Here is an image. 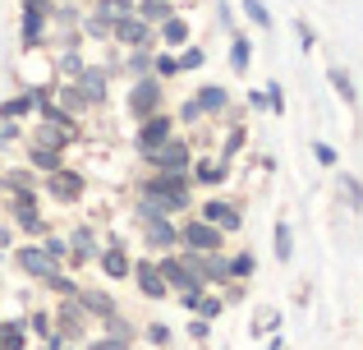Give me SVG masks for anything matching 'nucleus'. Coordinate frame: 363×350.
Segmentation results:
<instances>
[{
	"instance_id": "obj_45",
	"label": "nucleus",
	"mask_w": 363,
	"mask_h": 350,
	"mask_svg": "<svg viewBox=\"0 0 363 350\" xmlns=\"http://www.w3.org/2000/svg\"><path fill=\"white\" fill-rule=\"evenodd\" d=\"M240 148H244V129L235 125V129H230V138H225V157H230V153H240Z\"/></svg>"
},
{
	"instance_id": "obj_7",
	"label": "nucleus",
	"mask_w": 363,
	"mask_h": 350,
	"mask_svg": "<svg viewBox=\"0 0 363 350\" xmlns=\"http://www.w3.org/2000/svg\"><path fill=\"white\" fill-rule=\"evenodd\" d=\"M46 189H51V198L55 203H79L83 198V175L79 171H51V180H46Z\"/></svg>"
},
{
	"instance_id": "obj_25",
	"label": "nucleus",
	"mask_w": 363,
	"mask_h": 350,
	"mask_svg": "<svg viewBox=\"0 0 363 350\" xmlns=\"http://www.w3.org/2000/svg\"><path fill=\"white\" fill-rule=\"evenodd\" d=\"M65 240H69V258H92V235L88 231H74V235H65Z\"/></svg>"
},
{
	"instance_id": "obj_30",
	"label": "nucleus",
	"mask_w": 363,
	"mask_h": 350,
	"mask_svg": "<svg viewBox=\"0 0 363 350\" xmlns=\"http://www.w3.org/2000/svg\"><path fill=\"white\" fill-rule=\"evenodd\" d=\"M253 277V253H235L230 258V281H248Z\"/></svg>"
},
{
	"instance_id": "obj_21",
	"label": "nucleus",
	"mask_w": 363,
	"mask_h": 350,
	"mask_svg": "<svg viewBox=\"0 0 363 350\" xmlns=\"http://www.w3.org/2000/svg\"><path fill=\"white\" fill-rule=\"evenodd\" d=\"M55 314H60L55 323H60V332H65V337H79V332H83V309H79V305H60Z\"/></svg>"
},
{
	"instance_id": "obj_42",
	"label": "nucleus",
	"mask_w": 363,
	"mask_h": 350,
	"mask_svg": "<svg viewBox=\"0 0 363 350\" xmlns=\"http://www.w3.org/2000/svg\"><path fill=\"white\" fill-rule=\"evenodd\" d=\"M5 185L14 189V194H28V189H33V180H28V171H14V175L5 180Z\"/></svg>"
},
{
	"instance_id": "obj_33",
	"label": "nucleus",
	"mask_w": 363,
	"mask_h": 350,
	"mask_svg": "<svg viewBox=\"0 0 363 350\" xmlns=\"http://www.w3.org/2000/svg\"><path fill=\"white\" fill-rule=\"evenodd\" d=\"M244 14L253 18L257 28H272V14H267V5H262V0H244Z\"/></svg>"
},
{
	"instance_id": "obj_5",
	"label": "nucleus",
	"mask_w": 363,
	"mask_h": 350,
	"mask_svg": "<svg viewBox=\"0 0 363 350\" xmlns=\"http://www.w3.org/2000/svg\"><path fill=\"white\" fill-rule=\"evenodd\" d=\"M179 240H184L194 253H216V249L225 244V240H221V231H216L212 222H203V217H198V222H189L184 231H179Z\"/></svg>"
},
{
	"instance_id": "obj_44",
	"label": "nucleus",
	"mask_w": 363,
	"mask_h": 350,
	"mask_svg": "<svg viewBox=\"0 0 363 350\" xmlns=\"http://www.w3.org/2000/svg\"><path fill=\"white\" fill-rule=\"evenodd\" d=\"M313 157H318L322 166H336V148H331V143H318V148H313Z\"/></svg>"
},
{
	"instance_id": "obj_46",
	"label": "nucleus",
	"mask_w": 363,
	"mask_h": 350,
	"mask_svg": "<svg viewBox=\"0 0 363 350\" xmlns=\"http://www.w3.org/2000/svg\"><path fill=\"white\" fill-rule=\"evenodd\" d=\"M152 65H157L161 74H179V60H175V55H161V60H152Z\"/></svg>"
},
{
	"instance_id": "obj_39",
	"label": "nucleus",
	"mask_w": 363,
	"mask_h": 350,
	"mask_svg": "<svg viewBox=\"0 0 363 350\" xmlns=\"http://www.w3.org/2000/svg\"><path fill=\"white\" fill-rule=\"evenodd\" d=\"M267 106H272V111H285V92H281V83H267Z\"/></svg>"
},
{
	"instance_id": "obj_1",
	"label": "nucleus",
	"mask_w": 363,
	"mask_h": 350,
	"mask_svg": "<svg viewBox=\"0 0 363 350\" xmlns=\"http://www.w3.org/2000/svg\"><path fill=\"white\" fill-rule=\"evenodd\" d=\"M138 194L152 198L161 212H179V207H189V171L152 175V180H143V185H138Z\"/></svg>"
},
{
	"instance_id": "obj_49",
	"label": "nucleus",
	"mask_w": 363,
	"mask_h": 350,
	"mask_svg": "<svg viewBox=\"0 0 363 350\" xmlns=\"http://www.w3.org/2000/svg\"><path fill=\"white\" fill-rule=\"evenodd\" d=\"M33 327H37L42 337H51V318H46V314H37V318H33Z\"/></svg>"
},
{
	"instance_id": "obj_52",
	"label": "nucleus",
	"mask_w": 363,
	"mask_h": 350,
	"mask_svg": "<svg viewBox=\"0 0 363 350\" xmlns=\"http://www.w3.org/2000/svg\"><path fill=\"white\" fill-rule=\"evenodd\" d=\"M65 5H74V0H65Z\"/></svg>"
},
{
	"instance_id": "obj_22",
	"label": "nucleus",
	"mask_w": 363,
	"mask_h": 350,
	"mask_svg": "<svg viewBox=\"0 0 363 350\" xmlns=\"http://www.w3.org/2000/svg\"><path fill=\"white\" fill-rule=\"evenodd\" d=\"M161 37H166L170 46H189V23H184L179 14H170L166 23H161Z\"/></svg>"
},
{
	"instance_id": "obj_31",
	"label": "nucleus",
	"mask_w": 363,
	"mask_h": 350,
	"mask_svg": "<svg viewBox=\"0 0 363 350\" xmlns=\"http://www.w3.org/2000/svg\"><path fill=\"white\" fill-rule=\"evenodd\" d=\"M248 60H253L248 42H244V37H235V46H230V65H235V74H244V70H248Z\"/></svg>"
},
{
	"instance_id": "obj_37",
	"label": "nucleus",
	"mask_w": 363,
	"mask_h": 350,
	"mask_svg": "<svg viewBox=\"0 0 363 350\" xmlns=\"http://www.w3.org/2000/svg\"><path fill=\"white\" fill-rule=\"evenodd\" d=\"M179 120H184V125H198V120H203V106H198V97H189L184 106H179Z\"/></svg>"
},
{
	"instance_id": "obj_34",
	"label": "nucleus",
	"mask_w": 363,
	"mask_h": 350,
	"mask_svg": "<svg viewBox=\"0 0 363 350\" xmlns=\"http://www.w3.org/2000/svg\"><path fill=\"white\" fill-rule=\"evenodd\" d=\"M83 33H88V37H97V42H106V37H111V23H101V18L97 14H88V18H83Z\"/></svg>"
},
{
	"instance_id": "obj_14",
	"label": "nucleus",
	"mask_w": 363,
	"mask_h": 350,
	"mask_svg": "<svg viewBox=\"0 0 363 350\" xmlns=\"http://www.w3.org/2000/svg\"><path fill=\"white\" fill-rule=\"evenodd\" d=\"M143 226H147V244H152V249H175L179 231L166 222V217H152V222H143Z\"/></svg>"
},
{
	"instance_id": "obj_43",
	"label": "nucleus",
	"mask_w": 363,
	"mask_h": 350,
	"mask_svg": "<svg viewBox=\"0 0 363 350\" xmlns=\"http://www.w3.org/2000/svg\"><path fill=\"white\" fill-rule=\"evenodd\" d=\"M276 323H281V318H276V309H267V314L253 323V332H276Z\"/></svg>"
},
{
	"instance_id": "obj_48",
	"label": "nucleus",
	"mask_w": 363,
	"mask_h": 350,
	"mask_svg": "<svg viewBox=\"0 0 363 350\" xmlns=\"http://www.w3.org/2000/svg\"><path fill=\"white\" fill-rule=\"evenodd\" d=\"M189 337H194V341H207V318H198V323L189 327Z\"/></svg>"
},
{
	"instance_id": "obj_11",
	"label": "nucleus",
	"mask_w": 363,
	"mask_h": 350,
	"mask_svg": "<svg viewBox=\"0 0 363 350\" xmlns=\"http://www.w3.org/2000/svg\"><path fill=\"white\" fill-rule=\"evenodd\" d=\"M79 92L88 97V106H106V74L92 70V65H83V74H79Z\"/></svg>"
},
{
	"instance_id": "obj_19",
	"label": "nucleus",
	"mask_w": 363,
	"mask_h": 350,
	"mask_svg": "<svg viewBox=\"0 0 363 350\" xmlns=\"http://www.w3.org/2000/svg\"><path fill=\"white\" fill-rule=\"evenodd\" d=\"M69 138H74L69 129H55V125H37V129H33V143H37V148H65Z\"/></svg>"
},
{
	"instance_id": "obj_15",
	"label": "nucleus",
	"mask_w": 363,
	"mask_h": 350,
	"mask_svg": "<svg viewBox=\"0 0 363 350\" xmlns=\"http://www.w3.org/2000/svg\"><path fill=\"white\" fill-rule=\"evenodd\" d=\"M198 106H203V116H221V111H230V97H225V88H198Z\"/></svg>"
},
{
	"instance_id": "obj_35",
	"label": "nucleus",
	"mask_w": 363,
	"mask_h": 350,
	"mask_svg": "<svg viewBox=\"0 0 363 350\" xmlns=\"http://www.w3.org/2000/svg\"><path fill=\"white\" fill-rule=\"evenodd\" d=\"M42 249H46V253H51V258H55V263H60V258H65V253H69V240H65V235H46V244H42Z\"/></svg>"
},
{
	"instance_id": "obj_38",
	"label": "nucleus",
	"mask_w": 363,
	"mask_h": 350,
	"mask_svg": "<svg viewBox=\"0 0 363 350\" xmlns=\"http://www.w3.org/2000/svg\"><path fill=\"white\" fill-rule=\"evenodd\" d=\"M340 189H345V194H350V207H363V185H359V180H340Z\"/></svg>"
},
{
	"instance_id": "obj_24",
	"label": "nucleus",
	"mask_w": 363,
	"mask_h": 350,
	"mask_svg": "<svg viewBox=\"0 0 363 350\" xmlns=\"http://www.w3.org/2000/svg\"><path fill=\"white\" fill-rule=\"evenodd\" d=\"M194 175L203 180V185H221V180L230 175V171H225V162H212V157H207V162H198V171H194Z\"/></svg>"
},
{
	"instance_id": "obj_12",
	"label": "nucleus",
	"mask_w": 363,
	"mask_h": 350,
	"mask_svg": "<svg viewBox=\"0 0 363 350\" xmlns=\"http://www.w3.org/2000/svg\"><path fill=\"white\" fill-rule=\"evenodd\" d=\"M9 212H14V222L23 226V231H42V212H37V203H33V189L9 198Z\"/></svg>"
},
{
	"instance_id": "obj_18",
	"label": "nucleus",
	"mask_w": 363,
	"mask_h": 350,
	"mask_svg": "<svg viewBox=\"0 0 363 350\" xmlns=\"http://www.w3.org/2000/svg\"><path fill=\"white\" fill-rule=\"evenodd\" d=\"M79 309H88V314H97V318H106V314H116V300L101 295V290H79Z\"/></svg>"
},
{
	"instance_id": "obj_28",
	"label": "nucleus",
	"mask_w": 363,
	"mask_h": 350,
	"mask_svg": "<svg viewBox=\"0 0 363 350\" xmlns=\"http://www.w3.org/2000/svg\"><path fill=\"white\" fill-rule=\"evenodd\" d=\"M60 102H65V111H74V116H79V111H88V97L79 92V83H69V88H60Z\"/></svg>"
},
{
	"instance_id": "obj_47",
	"label": "nucleus",
	"mask_w": 363,
	"mask_h": 350,
	"mask_svg": "<svg viewBox=\"0 0 363 350\" xmlns=\"http://www.w3.org/2000/svg\"><path fill=\"white\" fill-rule=\"evenodd\" d=\"M147 337H152V341H157V346H166V341H170V332H166V327H161V323H152V327H147Z\"/></svg>"
},
{
	"instance_id": "obj_27",
	"label": "nucleus",
	"mask_w": 363,
	"mask_h": 350,
	"mask_svg": "<svg viewBox=\"0 0 363 350\" xmlns=\"http://www.w3.org/2000/svg\"><path fill=\"white\" fill-rule=\"evenodd\" d=\"M0 350H23V323H5L0 327Z\"/></svg>"
},
{
	"instance_id": "obj_51",
	"label": "nucleus",
	"mask_w": 363,
	"mask_h": 350,
	"mask_svg": "<svg viewBox=\"0 0 363 350\" xmlns=\"http://www.w3.org/2000/svg\"><path fill=\"white\" fill-rule=\"evenodd\" d=\"M116 5H120V9H133V0H116Z\"/></svg>"
},
{
	"instance_id": "obj_29",
	"label": "nucleus",
	"mask_w": 363,
	"mask_h": 350,
	"mask_svg": "<svg viewBox=\"0 0 363 350\" xmlns=\"http://www.w3.org/2000/svg\"><path fill=\"white\" fill-rule=\"evenodd\" d=\"M147 70H152V51H147V46H133V51H129V74L138 79V74H147Z\"/></svg>"
},
{
	"instance_id": "obj_2",
	"label": "nucleus",
	"mask_w": 363,
	"mask_h": 350,
	"mask_svg": "<svg viewBox=\"0 0 363 350\" xmlns=\"http://www.w3.org/2000/svg\"><path fill=\"white\" fill-rule=\"evenodd\" d=\"M143 157H147L161 175H175V171H189V166H194V148H189L184 138H166L161 148H147Z\"/></svg>"
},
{
	"instance_id": "obj_26",
	"label": "nucleus",
	"mask_w": 363,
	"mask_h": 350,
	"mask_svg": "<svg viewBox=\"0 0 363 350\" xmlns=\"http://www.w3.org/2000/svg\"><path fill=\"white\" fill-rule=\"evenodd\" d=\"M331 88L340 92V102H350V106H354V97H359V92H354V79H350L345 70H331Z\"/></svg>"
},
{
	"instance_id": "obj_13",
	"label": "nucleus",
	"mask_w": 363,
	"mask_h": 350,
	"mask_svg": "<svg viewBox=\"0 0 363 350\" xmlns=\"http://www.w3.org/2000/svg\"><path fill=\"white\" fill-rule=\"evenodd\" d=\"M97 263H101V272H106V277H129V268H133L120 240H116V244H106V249L97 253Z\"/></svg>"
},
{
	"instance_id": "obj_50",
	"label": "nucleus",
	"mask_w": 363,
	"mask_h": 350,
	"mask_svg": "<svg viewBox=\"0 0 363 350\" xmlns=\"http://www.w3.org/2000/svg\"><path fill=\"white\" fill-rule=\"evenodd\" d=\"M14 244V235H9V226H0V249H9Z\"/></svg>"
},
{
	"instance_id": "obj_9",
	"label": "nucleus",
	"mask_w": 363,
	"mask_h": 350,
	"mask_svg": "<svg viewBox=\"0 0 363 350\" xmlns=\"http://www.w3.org/2000/svg\"><path fill=\"white\" fill-rule=\"evenodd\" d=\"M203 222H212L221 235H230V231H240V207L225 203V198H212V203H203Z\"/></svg>"
},
{
	"instance_id": "obj_6",
	"label": "nucleus",
	"mask_w": 363,
	"mask_h": 350,
	"mask_svg": "<svg viewBox=\"0 0 363 350\" xmlns=\"http://www.w3.org/2000/svg\"><path fill=\"white\" fill-rule=\"evenodd\" d=\"M157 106H161V83L157 79H138L133 92H129V111L138 120H147V116H157Z\"/></svg>"
},
{
	"instance_id": "obj_23",
	"label": "nucleus",
	"mask_w": 363,
	"mask_h": 350,
	"mask_svg": "<svg viewBox=\"0 0 363 350\" xmlns=\"http://www.w3.org/2000/svg\"><path fill=\"white\" fill-rule=\"evenodd\" d=\"M55 65H60V74H65V79H79V74H83V55H79V46H65Z\"/></svg>"
},
{
	"instance_id": "obj_36",
	"label": "nucleus",
	"mask_w": 363,
	"mask_h": 350,
	"mask_svg": "<svg viewBox=\"0 0 363 350\" xmlns=\"http://www.w3.org/2000/svg\"><path fill=\"white\" fill-rule=\"evenodd\" d=\"M194 309H198V318H207V323H212V318L221 314V300H203V295H198V300H194Z\"/></svg>"
},
{
	"instance_id": "obj_10",
	"label": "nucleus",
	"mask_w": 363,
	"mask_h": 350,
	"mask_svg": "<svg viewBox=\"0 0 363 350\" xmlns=\"http://www.w3.org/2000/svg\"><path fill=\"white\" fill-rule=\"evenodd\" d=\"M129 277H138V290H143V295H147V300H161V295H166V281H161V272H157V263H133V268H129Z\"/></svg>"
},
{
	"instance_id": "obj_4",
	"label": "nucleus",
	"mask_w": 363,
	"mask_h": 350,
	"mask_svg": "<svg viewBox=\"0 0 363 350\" xmlns=\"http://www.w3.org/2000/svg\"><path fill=\"white\" fill-rule=\"evenodd\" d=\"M111 37L124 42V46H152V23H143L133 9H124L116 23H111Z\"/></svg>"
},
{
	"instance_id": "obj_16",
	"label": "nucleus",
	"mask_w": 363,
	"mask_h": 350,
	"mask_svg": "<svg viewBox=\"0 0 363 350\" xmlns=\"http://www.w3.org/2000/svg\"><path fill=\"white\" fill-rule=\"evenodd\" d=\"M133 14L143 23H166L170 18V0H133Z\"/></svg>"
},
{
	"instance_id": "obj_40",
	"label": "nucleus",
	"mask_w": 363,
	"mask_h": 350,
	"mask_svg": "<svg viewBox=\"0 0 363 350\" xmlns=\"http://www.w3.org/2000/svg\"><path fill=\"white\" fill-rule=\"evenodd\" d=\"M203 65V51L198 46H184V55H179V70H198Z\"/></svg>"
},
{
	"instance_id": "obj_20",
	"label": "nucleus",
	"mask_w": 363,
	"mask_h": 350,
	"mask_svg": "<svg viewBox=\"0 0 363 350\" xmlns=\"http://www.w3.org/2000/svg\"><path fill=\"white\" fill-rule=\"evenodd\" d=\"M28 111H37V102H33V92H18V97H9V102H0V120H18V116H28Z\"/></svg>"
},
{
	"instance_id": "obj_3",
	"label": "nucleus",
	"mask_w": 363,
	"mask_h": 350,
	"mask_svg": "<svg viewBox=\"0 0 363 350\" xmlns=\"http://www.w3.org/2000/svg\"><path fill=\"white\" fill-rule=\"evenodd\" d=\"M14 263L28 272V277H37V281H55V277H60V263H55L46 249H37V244H23V249H14Z\"/></svg>"
},
{
	"instance_id": "obj_32",
	"label": "nucleus",
	"mask_w": 363,
	"mask_h": 350,
	"mask_svg": "<svg viewBox=\"0 0 363 350\" xmlns=\"http://www.w3.org/2000/svg\"><path fill=\"white\" fill-rule=\"evenodd\" d=\"M290 253H294V240H290V226H276V258L281 263H290Z\"/></svg>"
},
{
	"instance_id": "obj_41",
	"label": "nucleus",
	"mask_w": 363,
	"mask_h": 350,
	"mask_svg": "<svg viewBox=\"0 0 363 350\" xmlns=\"http://www.w3.org/2000/svg\"><path fill=\"white\" fill-rule=\"evenodd\" d=\"M88 350H129V341H124V337H101V341H92Z\"/></svg>"
},
{
	"instance_id": "obj_17",
	"label": "nucleus",
	"mask_w": 363,
	"mask_h": 350,
	"mask_svg": "<svg viewBox=\"0 0 363 350\" xmlns=\"http://www.w3.org/2000/svg\"><path fill=\"white\" fill-rule=\"evenodd\" d=\"M28 162L42 166V171L51 175V171H60V166H65V157H60V148H37V143H28Z\"/></svg>"
},
{
	"instance_id": "obj_8",
	"label": "nucleus",
	"mask_w": 363,
	"mask_h": 350,
	"mask_svg": "<svg viewBox=\"0 0 363 350\" xmlns=\"http://www.w3.org/2000/svg\"><path fill=\"white\" fill-rule=\"evenodd\" d=\"M166 138H175V120L170 116H147L138 129V153H147V148H161Z\"/></svg>"
}]
</instances>
